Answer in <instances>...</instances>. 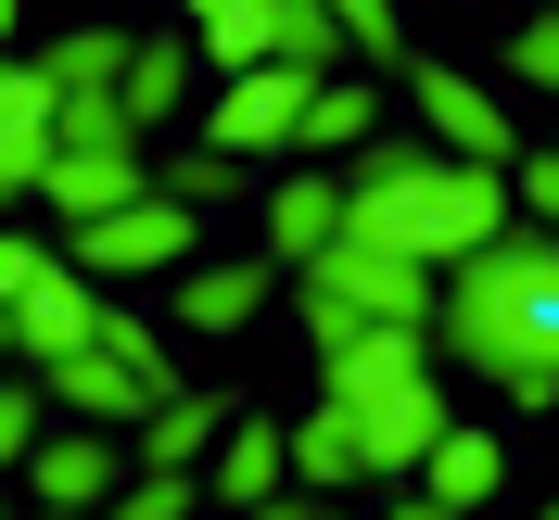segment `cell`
<instances>
[{
	"label": "cell",
	"instance_id": "cell-1",
	"mask_svg": "<svg viewBox=\"0 0 559 520\" xmlns=\"http://www.w3.org/2000/svg\"><path fill=\"white\" fill-rule=\"evenodd\" d=\"M445 355L471 382H496L509 407H559V242L547 229H509L496 254L445 279Z\"/></svg>",
	"mask_w": 559,
	"mask_h": 520
},
{
	"label": "cell",
	"instance_id": "cell-2",
	"mask_svg": "<svg viewBox=\"0 0 559 520\" xmlns=\"http://www.w3.org/2000/svg\"><path fill=\"white\" fill-rule=\"evenodd\" d=\"M306 330H318V368L344 343H369V330H432L445 317V292H432V267H407V254H382V242H331L306 279Z\"/></svg>",
	"mask_w": 559,
	"mask_h": 520
},
{
	"label": "cell",
	"instance_id": "cell-3",
	"mask_svg": "<svg viewBox=\"0 0 559 520\" xmlns=\"http://www.w3.org/2000/svg\"><path fill=\"white\" fill-rule=\"evenodd\" d=\"M76 279H191L204 267V216L191 204H166V191H153V204H128V216H103V229H76V254H64Z\"/></svg>",
	"mask_w": 559,
	"mask_h": 520
},
{
	"label": "cell",
	"instance_id": "cell-4",
	"mask_svg": "<svg viewBox=\"0 0 559 520\" xmlns=\"http://www.w3.org/2000/svg\"><path fill=\"white\" fill-rule=\"evenodd\" d=\"M407 102H419V128H432V153H445V166H484V178H509L522 128L496 114V89H484V76H457V64H407Z\"/></svg>",
	"mask_w": 559,
	"mask_h": 520
},
{
	"label": "cell",
	"instance_id": "cell-5",
	"mask_svg": "<svg viewBox=\"0 0 559 520\" xmlns=\"http://www.w3.org/2000/svg\"><path fill=\"white\" fill-rule=\"evenodd\" d=\"M115 343V305H103V279H38L26 305H13V355H26L38 382H51V368H76V355H103Z\"/></svg>",
	"mask_w": 559,
	"mask_h": 520
},
{
	"label": "cell",
	"instance_id": "cell-6",
	"mask_svg": "<svg viewBox=\"0 0 559 520\" xmlns=\"http://www.w3.org/2000/svg\"><path fill=\"white\" fill-rule=\"evenodd\" d=\"M306 102H318V76H293V64H267V76H242V89H216V114H204V153H306Z\"/></svg>",
	"mask_w": 559,
	"mask_h": 520
},
{
	"label": "cell",
	"instance_id": "cell-7",
	"mask_svg": "<svg viewBox=\"0 0 559 520\" xmlns=\"http://www.w3.org/2000/svg\"><path fill=\"white\" fill-rule=\"evenodd\" d=\"M293 13H306V0H204V13H191V51L242 89V76H267L280 51H293Z\"/></svg>",
	"mask_w": 559,
	"mask_h": 520
},
{
	"label": "cell",
	"instance_id": "cell-8",
	"mask_svg": "<svg viewBox=\"0 0 559 520\" xmlns=\"http://www.w3.org/2000/svg\"><path fill=\"white\" fill-rule=\"evenodd\" d=\"M407 382H432V330H369V343H344L331 368H318V407H394Z\"/></svg>",
	"mask_w": 559,
	"mask_h": 520
},
{
	"label": "cell",
	"instance_id": "cell-9",
	"mask_svg": "<svg viewBox=\"0 0 559 520\" xmlns=\"http://www.w3.org/2000/svg\"><path fill=\"white\" fill-rule=\"evenodd\" d=\"M26 483H38V508H76V520H90L103 495H128V483H140V457L115 445V432H51V445L26 457Z\"/></svg>",
	"mask_w": 559,
	"mask_h": 520
},
{
	"label": "cell",
	"instance_id": "cell-10",
	"mask_svg": "<svg viewBox=\"0 0 559 520\" xmlns=\"http://www.w3.org/2000/svg\"><path fill=\"white\" fill-rule=\"evenodd\" d=\"M267 292H280V267H267V254H204V267L178 279V317H166V330H204V343H229V330H242Z\"/></svg>",
	"mask_w": 559,
	"mask_h": 520
},
{
	"label": "cell",
	"instance_id": "cell-11",
	"mask_svg": "<svg viewBox=\"0 0 559 520\" xmlns=\"http://www.w3.org/2000/svg\"><path fill=\"white\" fill-rule=\"evenodd\" d=\"M344 216H356V204H344V178H318V166H306V178H280V191H267V267L306 279L318 254L344 242Z\"/></svg>",
	"mask_w": 559,
	"mask_h": 520
},
{
	"label": "cell",
	"instance_id": "cell-12",
	"mask_svg": "<svg viewBox=\"0 0 559 520\" xmlns=\"http://www.w3.org/2000/svg\"><path fill=\"white\" fill-rule=\"evenodd\" d=\"M153 191H166V178H140V140H128V153H64V166H51V191H38V204L64 216V229H103V216L153 204Z\"/></svg>",
	"mask_w": 559,
	"mask_h": 520
},
{
	"label": "cell",
	"instance_id": "cell-13",
	"mask_svg": "<svg viewBox=\"0 0 559 520\" xmlns=\"http://www.w3.org/2000/svg\"><path fill=\"white\" fill-rule=\"evenodd\" d=\"M344 419H356V407H344ZM356 432H369V483H419V470H432V445H445L457 419H445V394H432V382H407L394 407L356 419Z\"/></svg>",
	"mask_w": 559,
	"mask_h": 520
},
{
	"label": "cell",
	"instance_id": "cell-14",
	"mask_svg": "<svg viewBox=\"0 0 559 520\" xmlns=\"http://www.w3.org/2000/svg\"><path fill=\"white\" fill-rule=\"evenodd\" d=\"M280 495H293V432H267V419H242V432H229V445H216V508H280Z\"/></svg>",
	"mask_w": 559,
	"mask_h": 520
},
{
	"label": "cell",
	"instance_id": "cell-15",
	"mask_svg": "<svg viewBox=\"0 0 559 520\" xmlns=\"http://www.w3.org/2000/svg\"><path fill=\"white\" fill-rule=\"evenodd\" d=\"M496 483H509V445H496V432H445V445H432V470H419V495H432L445 520H471Z\"/></svg>",
	"mask_w": 559,
	"mask_h": 520
},
{
	"label": "cell",
	"instance_id": "cell-16",
	"mask_svg": "<svg viewBox=\"0 0 559 520\" xmlns=\"http://www.w3.org/2000/svg\"><path fill=\"white\" fill-rule=\"evenodd\" d=\"M293 483H306V495H331V483H369V432H356L344 407L293 419Z\"/></svg>",
	"mask_w": 559,
	"mask_h": 520
},
{
	"label": "cell",
	"instance_id": "cell-17",
	"mask_svg": "<svg viewBox=\"0 0 559 520\" xmlns=\"http://www.w3.org/2000/svg\"><path fill=\"white\" fill-rule=\"evenodd\" d=\"M191 38H140V64H128V128H166L178 102H191Z\"/></svg>",
	"mask_w": 559,
	"mask_h": 520
},
{
	"label": "cell",
	"instance_id": "cell-18",
	"mask_svg": "<svg viewBox=\"0 0 559 520\" xmlns=\"http://www.w3.org/2000/svg\"><path fill=\"white\" fill-rule=\"evenodd\" d=\"M204 445H216V407H204V394H178V407H153V419L128 432L140 470H204Z\"/></svg>",
	"mask_w": 559,
	"mask_h": 520
},
{
	"label": "cell",
	"instance_id": "cell-19",
	"mask_svg": "<svg viewBox=\"0 0 559 520\" xmlns=\"http://www.w3.org/2000/svg\"><path fill=\"white\" fill-rule=\"evenodd\" d=\"M369 140H382V89L369 76H331L306 102V153H369Z\"/></svg>",
	"mask_w": 559,
	"mask_h": 520
},
{
	"label": "cell",
	"instance_id": "cell-20",
	"mask_svg": "<svg viewBox=\"0 0 559 520\" xmlns=\"http://www.w3.org/2000/svg\"><path fill=\"white\" fill-rule=\"evenodd\" d=\"M0 140H64V89H51V64H38V51L0 76Z\"/></svg>",
	"mask_w": 559,
	"mask_h": 520
},
{
	"label": "cell",
	"instance_id": "cell-21",
	"mask_svg": "<svg viewBox=\"0 0 559 520\" xmlns=\"http://www.w3.org/2000/svg\"><path fill=\"white\" fill-rule=\"evenodd\" d=\"M344 51H356V64H394V76L419 64V51H407V13H394V0H344Z\"/></svg>",
	"mask_w": 559,
	"mask_h": 520
},
{
	"label": "cell",
	"instance_id": "cell-22",
	"mask_svg": "<svg viewBox=\"0 0 559 520\" xmlns=\"http://www.w3.org/2000/svg\"><path fill=\"white\" fill-rule=\"evenodd\" d=\"M115 520H204V470H140L115 495Z\"/></svg>",
	"mask_w": 559,
	"mask_h": 520
},
{
	"label": "cell",
	"instance_id": "cell-23",
	"mask_svg": "<svg viewBox=\"0 0 559 520\" xmlns=\"http://www.w3.org/2000/svg\"><path fill=\"white\" fill-rule=\"evenodd\" d=\"M51 445V394L38 382H0V457H38Z\"/></svg>",
	"mask_w": 559,
	"mask_h": 520
},
{
	"label": "cell",
	"instance_id": "cell-24",
	"mask_svg": "<svg viewBox=\"0 0 559 520\" xmlns=\"http://www.w3.org/2000/svg\"><path fill=\"white\" fill-rule=\"evenodd\" d=\"M115 355H128L140 382H153V394L178 407V355H166V330H153V317H115Z\"/></svg>",
	"mask_w": 559,
	"mask_h": 520
},
{
	"label": "cell",
	"instance_id": "cell-25",
	"mask_svg": "<svg viewBox=\"0 0 559 520\" xmlns=\"http://www.w3.org/2000/svg\"><path fill=\"white\" fill-rule=\"evenodd\" d=\"M509 64H522V89H559V13H522L509 26Z\"/></svg>",
	"mask_w": 559,
	"mask_h": 520
},
{
	"label": "cell",
	"instance_id": "cell-26",
	"mask_svg": "<svg viewBox=\"0 0 559 520\" xmlns=\"http://www.w3.org/2000/svg\"><path fill=\"white\" fill-rule=\"evenodd\" d=\"M216 191H229V153H204V140H191V153L166 166V204H191V216H204Z\"/></svg>",
	"mask_w": 559,
	"mask_h": 520
},
{
	"label": "cell",
	"instance_id": "cell-27",
	"mask_svg": "<svg viewBox=\"0 0 559 520\" xmlns=\"http://www.w3.org/2000/svg\"><path fill=\"white\" fill-rule=\"evenodd\" d=\"M522 204L547 216V242H559V153H522Z\"/></svg>",
	"mask_w": 559,
	"mask_h": 520
},
{
	"label": "cell",
	"instance_id": "cell-28",
	"mask_svg": "<svg viewBox=\"0 0 559 520\" xmlns=\"http://www.w3.org/2000/svg\"><path fill=\"white\" fill-rule=\"evenodd\" d=\"M254 520H318V495H306V483H293V495H280V508H254Z\"/></svg>",
	"mask_w": 559,
	"mask_h": 520
},
{
	"label": "cell",
	"instance_id": "cell-29",
	"mask_svg": "<svg viewBox=\"0 0 559 520\" xmlns=\"http://www.w3.org/2000/svg\"><path fill=\"white\" fill-rule=\"evenodd\" d=\"M382 520H445V508H432V495H407V508H382Z\"/></svg>",
	"mask_w": 559,
	"mask_h": 520
},
{
	"label": "cell",
	"instance_id": "cell-30",
	"mask_svg": "<svg viewBox=\"0 0 559 520\" xmlns=\"http://www.w3.org/2000/svg\"><path fill=\"white\" fill-rule=\"evenodd\" d=\"M38 520H76V508H38Z\"/></svg>",
	"mask_w": 559,
	"mask_h": 520
},
{
	"label": "cell",
	"instance_id": "cell-31",
	"mask_svg": "<svg viewBox=\"0 0 559 520\" xmlns=\"http://www.w3.org/2000/svg\"><path fill=\"white\" fill-rule=\"evenodd\" d=\"M547 520H559V508H547Z\"/></svg>",
	"mask_w": 559,
	"mask_h": 520
}]
</instances>
